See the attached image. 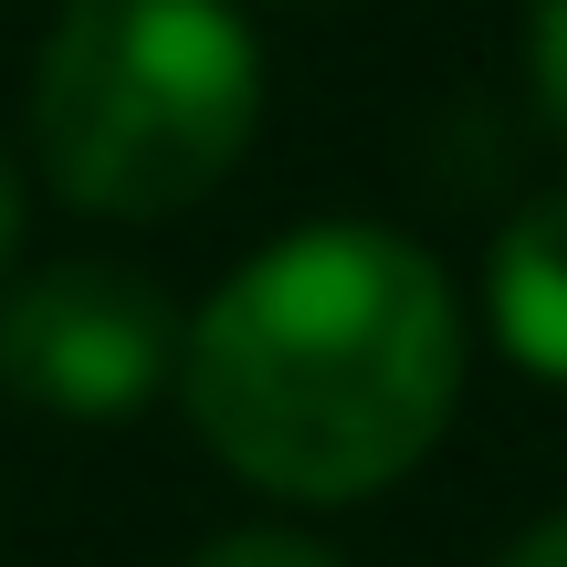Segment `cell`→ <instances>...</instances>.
<instances>
[{"instance_id": "6da1fadb", "label": "cell", "mask_w": 567, "mask_h": 567, "mask_svg": "<svg viewBox=\"0 0 567 567\" xmlns=\"http://www.w3.org/2000/svg\"><path fill=\"white\" fill-rule=\"evenodd\" d=\"M463 368L473 316L442 252L389 221H305L189 305L179 410L231 484L326 515L442 452Z\"/></svg>"}, {"instance_id": "7a4b0ae2", "label": "cell", "mask_w": 567, "mask_h": 567, "mask_svg": "<svg viewBox=\"0 0 567 567\" xmlns=\"http://www.w3.org/2000/svg\"><path fill=\"white\" fill-rule=\"evenodd\" d=\"M264 126V42L243 0H63L32 53L21 158L84 221H179Z\"/></svg>"}, {"instance_id": "3957f363", "label": "cell", "mask_w": 567, "mask_h": 567, "mask_svg": "<svg viewBox=\"0 0 567 567\" xmlns=\"http://www.w3.org/2000/svg\"><path fill=\"white\" fill-rule=\"evenodd\" d=\"M179 337L189 316L168 305L158 274L116 264V252H63L0 295V389L32 421L116 431L158 389H179Z\"/></svg>"}, {"instance_id": "277c9868", "label": "cell", "mask_w": 567, "mask_h": 567, "mask_svg": "<svg viewBox=\"0 0 567 567\" xmlns=\"http://www.w3.org/2000/svg\"><path fill=\"white\" fill-rule=\"evenodd\" d=\"M484 326L526 379L567 389V189H536L484 252Z\"/></svg>"}, {"instance_id": "5b68a950", "label": "cell", "mask_w": 567, "mask_h": 567, "mask_svg": "<svg viewBox=\"0 0 567 567\" xmlns=\"http://www.w3.org/2000/svg\"><path fill=\"white\" fill-rule=\"evenodd\" d=\"M189 567H347L326 536H305V526H231V536H210Z\"/></svg>"}, {"instance_id": "8992f818", "label": "cell", "mask_w": 567, "mask_h": 567, "mask_svg": "<svg viewBox=\"0 0 567 567\" xmlns=\"http://www.w3.org/2000/svg\"><path fill=\"white\" fill-rule=\"evenodd\" d=\"M526 84H536V116L567 137V0H526Z\"/></svg>"}, {"instance_id": "52a82bcc", "label": "cell", "mask_w": 567, "mask_h": 567, "mask_svg": "<svg viewBox=\"0 0 567 567\" xmlns=\"http://www.w3.org/2000/svg\"><path fill=\"white\" fill-rule=\"evenodd\" d=\"M21 243H32V179H21V158L0 147V274L21 264Z\"/></svg>"}, {"instance_id": "ba28073f", "label": "cell", "mask_w": 567, "mask_h": 567, "mask_svg": "<svg viewBox=\"0 0 567 567\" xmlns=\"http://www.w3.org/2000/svg\"><path fill=\"white\" fill-rule=\"evenodd\" d=\"M494 567H567V515H536V526L515 536V547L494 557Z\"/></svg>"}]
</instances>
